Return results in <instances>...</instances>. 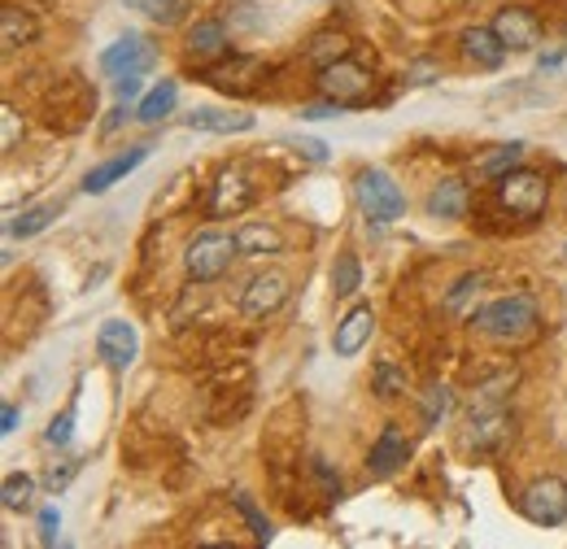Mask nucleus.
<instances>
[{
    "instance_id": "58836bf2",
    "label": "nucleus",
    "mask_w": 567,
    "mask_h": 549,
    "mask_svg": "<svg viewBox=\"0 0 567 549\" xmlns=\"http://www.w3.org/2000/svg\"><path fill=\"white\" fill-rule=\"evenodd\" d=\"M310 472L328 484V497H341V476H332V467H328L323 458H315V463H310Z\"/></svg>"
},
{
    "instance_id": "cd10ccee",
    "label": "nucleus",
    "mask_w": 567,
    "mask_h": 549,
    "mask_svg": "<svg viewBox=\"0 0 567 549\" xmlns=\"http://www.w3.org/2000/svg\"><path fill=\"white\" fill-rule=\"evenodd\" d=\"M358 288H362V267H358V258L346 249V253H337V262H332V292L337 297H354Z\"/></svg>"
},
{
    "instance_id": "ea45409f",
    "label": "nucleus",
    "mask_w": 567,
    "mask_h": 549,
    "mask_svg": "<svg viewBox=\"0 0 567 549\" xmlns=\"http://www.w3.org/2000/svg\"><path fill=\"white\" fill-rule=\"evenodd\" d=\"M297 153L310 162H328V144L323 139H297Z\"/></svg>"
},
{
    "instance_id": "39448f33",
    "label": "nucleus",
    "mask_w": 567,
    "mask_h": 549,
    "mask_svg": "<svg viewBox=\"0 0 567 549\" xmlns=\"http://www.w3.org/2000/svg\"><path fill=\"white\" fill-rule=\"evenodd\" d=\"M519 515L537 528H559L567 524V480L559 476H542L519 493Z\"/></svg>"
},
{
    "instance_id": "6ab92c4d",
    "label": "nucleus",
    "mask_w": 567,
    "mask_h": 549,
    "mask_svg": "<svg viewBox=\"0 0 567 549\" xmlns=\"http://www.w3.org/2000/svg\"><path fill=\"white\" fill-rule=\"evenodd\" d=\"M371 332H375V310H371V305H354V310L337 323V336H332L337 358H354L358 349L371 341Z\"/></svg>"
},
{
    "instance_id": "de8ad7c7",
    "label": "nucleus",
    "mask_w": 567,
    "mask_h": 549,
    "mask_svg": "<svg viewBox=\"0 0 567 549\" xmlns=\"http://www.w3.org/2000/svg\"><path fill=\"white\" fill-rule=\"evenodd\" d=\"M564 262H567V245H564Z\"/></svg>"
},
{
    "instance_id": "c756f323",
    "label": "nucleus",
    "mask_w": 567,
    "mask_h": 549,
    "mask_svg": "<svg viewBox=\"0 0 567 549\" xmlns=\"http://www.w3.org/2000/svg\"><path fill=\"white\" fill-rule=\"evenodd\" d=\"M231 506H236V510L245 515V524L254 528V541H258V546H271V537H276V532H271V519L254 506V497H249V493H231Z\"/></svg>"
},
{
    "instance_id": "a18cd8bd",
    "label": "nucleus",
    "mask_w": 567,
    "mask_h": 549,
    "mask_svg": "<svg viewBox=\"0 0 567 549\" xmlns=\"http://www.w3.org/2000/svg\"><path fill=\"white\" fill-rule=\"evenodd\" d=\"M18 427V406H4V414H0V432H13Z\"/></svg>"
},
{
    "instance_id": "f704fd0d",
    "label": "nucleus",
    "mask_w": 567,
    "mask_h": 549,
    "mask_svg": "<svg viewBox=\"0 0 567 549\" xmlns=\"http://www.w3.org/2000/svg\"><path fill=\"white\" fill-rule=\"evenodd\" d=\"M481 283H485V274H463V279L454 283V292L445 297V310H450V314H458V310H463V301H467V297H472Z\"/></svg>"
},
{
    "instance_id": "20e7f679",
    "label": "nucleus",
    "mask_w": 567,
    "mask_h": 549,
    "mask_svg": "<svg viewBox=\"0 0 567 549\" xmlns=\"http://www.w3.org/2000/svg\"><path fill=\"white\" fill-rule=\"evenodd\" d=\"M497 201L515 218H537L546 209V201H550V184H546V175L515 166L511 175L497 179Z\"/></svg>"
},
{
    "instance_id": "473e14b6",
    "label": "nucleus",
    "mask_w": 567,
    "mask_h": 549,
    "mask_svg": "<svg viewBox=\"0 0 567 549\" xmlns=\"http://www.w3.org/2000/svg\"><path fill=\"white\" fill-rule=\"evenodd\" d=\"M127 9H141L144 18H153V22H162V27H171V22H179L184 18V0H123Z\"/></svg>"
},
{
    "instance_id": "4468645a",
    "label": "nucleus",
    "mask_w": 567,
    "mask_h": 549,
    "mask_svg": "<svg viewBox=\"0 0 567 549\" xmlns=\"http://www.w3.org/2000/svg\"><path fill=\"white\" fill-rule=\"evenodd\" d=\"M472 206V193H467V184L463 179H454V175H445V179H436L432 184V193H427V218H436V222H458L463 214Z\"/></svg>"
},
{
    "instance_id": "393cba45",
    "label": "nucleus",
    "mask_w": 567,
    "mask_h": 549,
    "mask_svg": "<svg viewBox=\"0 0 567 549\" xmlns=\"http://www.w3.org/2000/svg\"><path fill=\"white\" fill-rule=\"evenodd\" d=\"M519 157H524V139H511V144H502L494 148L489 157H481L476 162V179H502V175H511L515 166H519Z\"/></svg>"
},
{
    "instance_id": "4c0bfd02",
    "label": "nucleus",
    "mask_w": 567,
    "mask_h": 549,
    "mask_svg": "<svg viewBox=\"0 0 567 549\" xmlns=\"http://www.w3.org/2000/svg\"><path fill=\"white\" fill-rule=\"evenodd\" d=\"M337 114H346V105H337V101H328V96H323V105H306V110H301V118H310V123L337 118Z\"/></svg>"
},
{
    "instance_id": "f8f14e48",
    "label": "nucleus",
    "mask_w": 567,
    "mask_h": 549,
    "mask_svg": "<svg viewBox=\"0 0 567 549\" xmlns=\"http://www.w3.org/2000/svg\"><path fill=\"white\" fill-rule=\"evenodd\" d=\"M96 353L105 358V366L110 371H127L132 362H136V353H141V336H136V328L132 323H123V319H110V323H101V332H96Z\"/></svg>"
},
{
    "instance_id": "4be33fe9",
    "label": "nucleus",
    "mask_w": 567,
    "mask_h": 549,
    "mask_svg": "<svg viewBox=\"0 0 567 549\" xmlns=\"http://www.w3.org/2000/svg\"><path fill=\"white\" fill-rule=\"evenodd\" d=\"M35 35H40V27H35V18L27 9H18V4H4L0 9V44H4V53L35 44Z\"/></svg>"
},
{
    "instance_id": "1a4fd4ad",
    "label": "nucleus",
    "mask_w": 567,
    "mask_h": 549,
    "mask_svg": "<svg viewBox=\"0 0 567 549\" xmlns=\"http://www.w3.org/2000/svg\"><path fill=\"white\" fill-rule=\"evenodd\" d=\"M494 31L511 53H533V49L542 44V18H537L528 4H506V9H497Z\"/></svg>"
},
{
    "instance_id": "412c9836",
    "label": "nucleus",
    "mask_w": 567,
    "mask_h": 549,
    "mask_svg": "<svg viewBox=\"0 0 567 549\" xmlns=\"http://www.w3.org/2000/svg\"><path fill=\"white\" fill-rule=\"evenodd\" d=\"M506 53H511V49L497 40L494 27H467V31H463V58H467V62H476V66H485V70H497L506 62Z\"/></svg>"
},
{
    "instance_id": "c9c22d12",
    "label": "nucleus",
    "mask_w": 567,
    "mask_h": 549,
    "mask_svg": "<svg viewBox=\"0 0 567 549\" xmlns=\"http://www.w3.org/2000/svg\"><path fill=\"white\" fill-rule=\"evenodd\" d=\"M71 436H74V411L58 414V418L49 423V432H44V441H49V445H58V449H66V445H71Z\"/></svg>"
},
{
    "instance_id": "72a5a7b5",
    "label": "nucleus",
    "mask_w": 567,
    "mask_h": 549,
    "mask_svg": "<svg viewBox=\"0 0 567 549\" xmlns=\"http://www.w3.org/2000/svg\"><path fill=\"white\" fill-rule=\"evenodd\" d=\"M0 127H4V132H0V148H4V153H13V148H18V139H22V123H18V110H13L9 101L0 105Z\"/></svg>"
},
{
    "instance_id": "a878e982",
    "label": "nucleus",
    "mask_w": 567,
    "mask_h": 549,
    "mask_svg": "<svg viewBox=\"0 0 567 549\" xmlns=\"http://www.w3.org/2000/svg\"><path fill=\"white\" fill-rule=\"evenodd\" d=\"M175 101H179V87L171 83V79H162L148 96L141 101V110H136V118L141 123H162V118H171V110H175Z\"/></svg>"
},
{
    "instance_id": "2eb2a0df",
    "label": "nucleus",
    "mask_w": 567,
    "mask_h": 549,
    "mask_svg": "<svg viewBox=\"0 0 567 549\" xmlns=\"http://www.w3.org/2000/svg\"><path fill=\"white\" fill-rule=\"evenodd\" d=\"M144 157H148V144H136V148H127V153H118V157H110V162L92 166V170H87V179H83V193H87V197L110 193V188H114L123 175H132V170L141 166Z\"/></svg>"
},
{
    "instance_id": "e433bc0d",
    "label": "nucleus",
    "mask_w": 567,
    "mask_h": 549,
    "mask_svg": "<svg viewBox=\"0 0 567 549\" xmlns=\"http://www.w3.org/2000/svg\"><path fill=\"white\" fill-rule=\"evenodd\" d=\"M58 528H62V515L53 506L40 510V546H58Z\"/></svg>"
},
{
    "instance_id": "f03ea898",
    "label": "nucleus",
    "mask_w": 567,
    "mask_h": 549,
    "mask_svg": "<svg viewBox=\"0 0 567 549\" xmlns=\"http://www.w3.org/2000/svg\"><path fill=\"white\" fill-rule=\"evenodd\" d=\"M354 197H358V209L371 218V222H398L402 214H406V193L393 184V175L389 170H380V166H362L354 175Z\"/></svg>"
},
{
    "instance_id": "7c9ffc66",
    "label": "nucleus",
    "mask_w": 567,
    "mask_h": 549,
    "mask_svg": "<svg viewBox=\"0 0 567 549\" xmlns=\"http://www.w3.org/2000/svg\"><path fill=\"white\" fill-rule=\"evenodd\" d=\"M515 380H519L515 371H497L494 380H481V384H476L472 406H502V402H506V393L515 389Z\"/></svg>"
},
{
    "instance_id": "2f4dec72",
    "label": "nucleus",
    "mask_w": 567,
    "mask_h": 549,
    "mask_svg": "<svg viewBox=\"0 0 567 549\" xmlns=\"http://www.w3.org/2000/svg\"><path fill=\"white\" fill-rule=\"evenodd\" d=\"M31 497H35V480L31 476H4V488H0V501L4 510H31Z\"/></svg>"
},
{
    "instance_id": "7ed1b4c3",
    "label": "nucleus",
    "mask_w": 567,
    "mask_h": 549,
    "mask_svg": "<svg viewBox=\"0 0 567 549\" xmlns=\"http://www.w3.org/2000/svg\"><path fill=\"white\" fill-rule=\"evenodd\" d=\"M236 258H240V249H236V236H227V231H202V236H193L188 249H184V267H188V274H193L197 283L223 279V274L231 271Z\"/></svg>"
},
{
    "instance_id": "9d476101",
    "label": "nucleus",
    "mask_w": 567,
    "mask_h": 549,
    "mask_svg": "<svg viewBox=\"0 0 567 549\" xmlns=\"http://www.w3.org/2000/svg\"><path fill=\"white\" fill-rule=\"evenodd\" d=\"M284 301H288V274L258 271L245 283V292H240V314H245V319H267V314L280 310Z\"/></svg>"
},
{
    "instance_id": "ddd939ff",
    "label": "nucleus",
    "mask_w": 567,
    "mask_h": 549,
    "mask_svg": "<svg viewBox=\"0 0 567 549\" xmlns=\"http://www.w3.org/2000/svg\"><path fill=\"white\" fill-rule=\"evenodd\" d=\"M262 74H267V66L258 58H223L218 66L206 70V83L218 92H254Z\"/></svg>"
},
{
    "instance_id": "0eeeda50",
    "label": "nucleus",
    "mask_w": 567,
    "mask_h": 549,
    "mask_svg": "<svg viewBox=\"0 0 567 549\" xmlns=\"http://www.w3.org/2000/svg\"><path fill=\"white\" fill-rule=\"evenodd\" d=\"M515 436V414L506 406H472L467 418V449L476 454H497Z\"/></svg>"
},
{
    "instance_id": "a211bd4d",
    "label": "nucleus",
    "mask_w": 567,
    "mask_h": 549,
    "mask_svg": "<svg viewBox=\"0 0 567 549\" xmlns=\"http://www.w3.org/2000/svg\"><path fill=\"white\" fill-rule=\"evenodd\" d=\"M188 58L193 62H223L227 58V27L218 18H202L188 27Z\"/></svg>"
},
{
    "instance_id": "79ce46f5",
    "label": "nucleus",
    "mask_w": 567,
    "mask_h": 549,
    "mask_svg": "<svg viewBox=\"0 0 567 549\" xmlns=\"http://www.w3.org/2000/svg\"><path fill=\"white\" fill-rule=\"evenodd\" d=\"M231 18H236L240 27H258V22H262V18L254 13V4H249V0H240V4H231Z\"/></svg>"
},
{
    "instance_id": "37998d69",
    "label": "nucleus",
    "mask_w": 567,
    "mask_h": 549,
    "mask_svg": "<svg viewBox=\"0 0 567 549\" xmlns=\"http://www.w3.org/2000/svg\"><path fill=\"white\" fill-rule=\"evenodd\" d=\"M432 74H436L432 62H415V66H406V83H432Z\"/></svg>"
},
{
    "instance_id": "9b49d317",
    "label": "nucleus",
    "mask_w": 567,
    "mask_h": 549,
    "mask_svg": "<svg viewBox=\"0 0 567 549\" xmlns=\"http://www.w3.org/2000/svg\"><path fill=\"white\" fill-rule=\"evenodd\" d=\"M406 458H411V441H406V432H402L398 423H389V427L371 441L367 476H371V480H389L398 467H406Z\"/></svg>"
},
{
    "instance_id": "c03bdc74",
    "label": "nucleus",
    "mask_w": 567,
    "mask_h": 549,
    "mask_svg": "<svg viewBox=\"0 0 567 549\" xmlns=\"http://www.w3.org/2000/svg\"><path fill=\"white\" fill-rule=\"evenodd\" d=\"M141 92V74L136 79H118V101H132Z\"/></svg>"
},
{
    "instance_id": "6e6552de",
    "label": "nucleus",
    "mask_w": 567,
    "mask_h": 549,
    "mask_svg": "<svg viewBox=\"0 0 567 549\" xmlns=\"http://www.w3.org/2000/svg\"><path fill=\"white\" fill-rule=\"evenodd\" d=\"M153 66H157V49L144 35H136V31H127L123 40H114L101 53V70L114 74V79H136V74H148Z\"/></svg>"
},
{
    "instance_id": "f257e3e1",
    "label": "nucleus",
    "mask_w": 567,
    "mask_h": 549,
    "mask_svg": "<svg viewBox=\"0 0 567 549\" xmlns=\"http://www.w3.org/2000/svg\"><path fill=\"white\" fill-rule=\"evenodd\" d=\"M472 328L481 336H489V341L519 344L537 332V305H533V297H519V292L515 297H497L489 305L472 310Z\"/></svg>"
},
{
    "instance_id": "b1692460",
    "label": "nucleus",
    "mask_w": 567,
    "mask_h": 549,
    "mask_svg": "<svg viewBox=\"0 0 567 549\" xmlns=\"http://www.w3.org/2000/svg\"><path fill=\"white\" fill-rule=\"evenodd\" d=\"M371 393H375V397H384V402H393V397H406V393H411V375H406L398 362L380 358V362L371 366Z\"/></svg>"
},
{
    "instance_id": "bb28decb",
    "label": "nucleus",
    "mask_w": 567,
    "mask_h": 549,
    "mask_svg": "<svg viewBox=\"0 0 567 549\" xmlns=\"http://www.w3.org/2000/svg\"><path fill=\"white\" fill-rule=\"evenodd\" d=\"M58 218V206L49 201V206H31V209H22L13 222H9V236H18V240H31V236H40L49 222Z\"/></svg>"
},
{
    "instance_id": "a19ab883",
    "label": "nucleus",
    "mask_w": 567,
    "mask_h": 549,
    "mask_svg": "<svg viewBox=\"0 0 567 549\" xmlns=\"http://www.w3.org/2000/svg\"><path fill=\"white\" fill-rule=\"evenodd\" d=\"M74 472H79V463H66V467H62V472H58V467H53V472H49V476H44V484H49V488H53V493H58V488H66V484H71V476Z\"/></svg>"
},
{
    "instance_id": "5701e85b",
    "label": "nucleus",
    "mask_w": 567,
    "mask_h": 549,
    "mask_svg": "<svg viewBox=\"0 0 567 549\" xmlns=\"http://www.w3.org/2000/svg\"><path fill=\"white\" fill-rule=\"evenodd\" d=\"M354 53V44H350V35L346 31H319L315 40H310V49H306V62L315 70L332 66V62H341V58H350Z\"/></svg>"
},
{
    "instance_id": "423d86ee",
    "label": "nucleus",
    "mask_w": 567,
    "mask_h": 549,
    "mask_svg": "<svg viewBox=\"0 0 567 549\" xmlns=\"http://www.w3.org/2000/svg\"><path fill=\"white\" fill-rule=\"evenodd\" d=\"M371 70L354 62V58H341V62H332V66L319 70V92L328 96V101H337V105H362L367 96H371Z\"/></svg>"
},
{
    "instance_id": "c85d7f7f",
    "label": "nucleus",
    "mask_w": 567,
    "mask_h": 549,
    "mask_svg": "<svg viewBox=\"0 0 567 549\" xmlns=\"http://www.w3.org/2000/svg\"><path fill=\"white\" fill-rule=\"evenodd\" d=\"M420 411H424L427 427H441V418L454 411V393L445 384H427L424 393H420Z\"/></svg>"
},
{
    "instance_id": "49530a36",
    "label": "nucleus",
    "mask_w": 567,
    "mask_h": 549,
    "mask_svg": "<svg viewBox=\"0 0 567 549\" xmlns=\"http://www.w3.org/2000/svg\"><path fill=\"white\" fill-rule=\"evenodd\" d=\"M559 62H564V53H546V58L537 62V70H555V66H559Z\"/></svg>"
},
{
    "instance_id": "f3484780",
    "label": "nucleus",
    "mask_w": 567,
    "mask_h": 549,
    "mask_svg": "<svg viewBox=\"0 0 567 549\" xmlns=\"http://www.w3.org/2000/svg\"><path fill=\"white\" fill-rule=\"evenodd\" d=\"M184 127L210 132V136H240L254 127V114H245V110H193V114H184Z\"/></svg>"
},
{
    "instance_id": "dca6fc26",
    "label": "nucleus",
    "mask_w": 567,
    "mask_h": 549,
    "mask_svg": "<svg viewBox=\"0 0 567 549\" xmlns=\"http://www.w3.org/2000/svg\"><path fill=\"white\" fill-rule=\"evenodd\" d=\"M254 188H249V179H245V170H223L218 175V184H214L210 193V214L214 218H227V214H240V209L254 206Z\"/></svg>"
},
{
    "instance_id": "aec40b11",
    "label": "nucleus",
    "mask_w": 567,
    "mask_h": 549,
    "mask_svg": "<svg viewBox=\"0 0 567 549\" xmlns=\"http://www.w3.org/2000/svg\"><path fill=\"white\" fill-rule=\"evenodd\" d=\"M231 236H236L240 258H276V253H284L280 227H271V222H240Z\"/></svg>"
}]
</instances>
